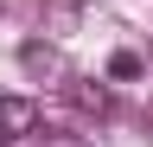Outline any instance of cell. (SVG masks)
Wrapping results in <instances>:
<instances>
[{"label": "cell", "instance_id": "7a4b0ae2", "mask_svg": "<svg viewBox=\"0 0 153 147\" xmlns=\"http://www.w3.org/2000/svg\"><path fill=\"white\" fill-rule=\"evenodd\" d=\"M19 64H26V70H32L38 83H45V77H51V83H64V77H70V70H64V58H57L51 45H38V39H32L26 51H19Z\"/></svg>", "mask_w": 153, "mask_h": 147}, {"label": "cell", "instance_id": "6da1fadb", "mask_svg": "<svg viewBox=\"0 0 153 147\" xmlns=\"http://www.w3.org/2000/svg\"><path fill=\"white\" fill-rule=\"evenodd\" d=\"M32 128H38V102L32 96H0V147L26 141Z\"/></svg>", "mask_w": 153, "mask_h": 147}, {"label": "cell", "instance_id": "3957f363", "mask_svg": "<svg viewBox=\"0 0 153 147\" xmlns=\"http://www.w3.org/2000/svg\"><path fill=\"white\" fill-rule=\"evenodd\" d=\"M64 96L83 109V115H108V90L102 83H83V77H64Z\"/></svg>", "mask_w": 153, "mask_h": 147}, {"label": "cell", "instance_id": "277c9868", "mask_svg": "<svg viewBox=\"0 0 153 147\" xmlns=\"http://www.w3.org/2000/svg\"><path fill=\"white\" fill-rule=\"evenodd\" d=\"M108 77H140V58H134V51H115V58H108Z\"/></svg>", "mask_w": 153, "mask_h": 147}]
</instances>
